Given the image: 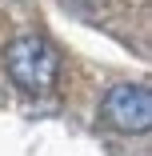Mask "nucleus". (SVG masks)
I'll return each instance as SVG.
<instances>
[{
	"label": "nucleus",
	"mask_w": 152,
	"mask_h": 156,
	"mask_svg": "<svg viewBox=\"0 0 152 156\" xmlns=\"http://www.w3.org/2000/svg\"><path fill=\"white\" fill-rule=\"evenodd\" d=\"M4 64H8V76L24 88V92H48L60 76V56L56 48L36 36V32H28V36H16L8 48H4Z\"/></svg>",
	"instance_id": "f257e3e1"
},
{
	"label": "nucleus",
	"mask_w": 152,
	"mask_h": 156,
	"mask_svg": "<svg viewBox=\"0 0 152 156\" xmlns=\"http://www.w3.org/2000/svg\"><path fill=\"white\" fill-rule=\"evenodd\" d=\"M100 120L116 132H148L152 128V92L148 84H116L104 104H100Z\"/></svg>",
	"instance_id": "f03ea898"
},
{
	"label": "nucleus",
	"mask_w": 152,
	"mask_h": 156,
	"mask_svg": "<svg viewBox=\"0 0 152 156\" xmlns=\"http://www.w3.org/2000/svg\"><path fill=\"white\" fill-rule=\"evenodd\" d=\"M60 8H68L80 20H100L108 12V0H60Z\"/></svg>",
	"instance_id": "7ed1b4c3"
}]
</instances>
